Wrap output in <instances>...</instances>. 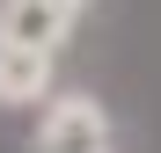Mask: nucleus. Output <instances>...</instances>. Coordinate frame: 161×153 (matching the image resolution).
Listing matches in <instances>:
<instances>
[{"label":"nucleus","instance_id":"obj_2","mask_svg":"<svg viewBox=\"0 0 161 153\" xmlns=\"http://www.w3.org/2000/svg\"><path fill=\"white\" fill-rule=\"evenodd\" d=\"M80 15H88V0H0V44L59 59V44L73 37Z\"/></svg>","mask_w":161,"mask_h":153},{"label":"nucleus","instance_id":"obj_3","mask_svg":"<svg viewBox=\"0 0 161 153\" xmlns=\"http://www.w3.org/2000/svg\"><path fill=\"white\" fill-rule=\"evenodd\" d=\"M51 73H59V59L0 44V110H30V102H51Z\"/></svg>","mask_w":161,"mask_h":153},{"label":"nucleus","instance_id":"obj_1","mask_svg":"<svg viewBox=\"0 0 161 153\" xmlns=\"http://www.w3.org/2000/svg\"><path fill=\"white\" fill-rule=\"evenodd\" d=\"M30 153H117V124L95 95H51Z\"/></svg>","mask_w":161,"mask_h":153}]
</instances>
